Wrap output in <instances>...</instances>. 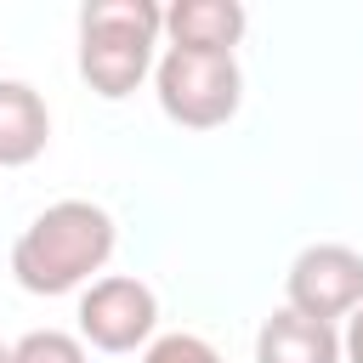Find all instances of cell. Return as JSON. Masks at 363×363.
<instances>
[{"instance_id":"3957f363","label":"cell","mask_w":363,"mask_h":363,"mask_svg":"<svg viewBox=\"0 0 363 363\" xmlns=\"http://www.w3.org/2000/svg\"><path fill=\"white\" fill-rule=\"evenodd\" d=\"M153 91L170 125L182 130H216L238 113L244 102V74L221 51H164L153 62Z\"/></svg>"},{"instance_id":"ba28073f","label":"cell","mask_w":363,"mask_h":363,"mask_svg":"<svg viewBox=\"0 0 363 363\" xmlns=\"http://www.w3.org/2000/svg\"><path fill=\"white\" fill-rule=\"evenodd\" d=\"M255 363H340V335H335V323L278 306L255 335Z\"/></svg>"},{"instance_id":"30bf717a","label":"cell","mask_w":363,"mask_h":363,"mask_svg":"<svg viewBox=\"0 0 363 363\" xmlns=\"http://www.w3.org/2000/svg\"><path fill=\"white\" fill-rule=\"evenodd\" d=\"M142 363H221V352L204 340V335H159Z\"/></svg>"},{"instance_id":"5b68a950","label":"cell","mask_w":363,"mask_h":363,"mask_svg":"<svg viewBox=\"0 0 363 363\" xmlns=\"http://www.w3.org/2000/svg\"><path fill=\"white\" fill-rule=\"evenodd\" d=\"M284 306L335 323L363 306V255L352 244H306L284 272Z\"/></svg>"},{"instance_id":"8992f818","label":"cell","mask_w":363,"mask_h":363,"mask_svg":"<svg viewBox=\"0 0 363 363\" xmlns=\"http://www.w3.org/2000/svg\"><path fill=\"white\" fill-rule=\"evenodd\" d=\"M51 142V108L28 79H0V170H23Z\"/></svg>"},{"instance_id":"7c38bea8","label":"cell","mask_w":363,"mask_h":363,"mask_svg":"<svg viewBox=\"0 0 363 363\" xmlns=\"http://www.w3.org/2000/svg\"><path fill=\"white\" fill-rule=\"evenodd\" d=\"M6 357H11V346H0V363H6Z\"/></svg>"},{"instance_id":"8fae6325","label":"cell","mask_w":363,"mask_h":363,"mask_svg":"<svg viewBox=\"0 0 363 363\" xmlns=\"http://www.w3.org/2000/svg\"><path fill=\"white\" fill-rule=\"evenodd\" d=\"M340 363H363V306L346 318V335H340Z\"/></svg>"},{"instance_id":"7a4b0ae2","label":"cell","mask_w":363,"mask_h":363,"mask_svg":"<svg viewBox=\"0 0 363 363\" xmlns=\"http://www.w3.org/2000/svg\"><path fill=\"white\" fill-rule=\"evenodd\" d=\"M164 34V11L153 0H91L79 11V79L119 102L153 74V45Z\"/></svg>"},{"instance_id":"277c9868","label":"cell","mask_w":363,"mask_h":363,"mask_svg":"<svg viewBox=\"0 0 363 363\" xmlns=\"http://www.w3.org/2000/svg\"><path fill=\"white\" fill-rule=\"evenodd\" d=\"M159 295L142 284V278H96L85 295H79V340L96 346V352H147L159 335Z\"/></svg>"},{"instance_id":"9c48e42d","label":"cell","mask_w":363,"mask_h":363,"mask_svg":"<svg viewBox=\"0 0 363 363\" xmlns=\"http://www.w3.org/2000/svg\"><path fill=\"white\" fill-rule=\"evenodd\" d=\"M6 363H85V340L68 329H28Z\"/></svg>"},{"instance_id":"6da1fadb","label":"cell","mask_w":363,"mask_h":363,"mask_svg":"<svg viewBox=\"0 0 363 363\" xmlns=\"http://www.w3.org/2000/svg\"><path fill=\"white\" fill-rule=\"evenodd\" d=\"M119 244V227L91 199H57L45 204L11 244V278L28 295H68L79 284H96L91 272L108 267Z\"/></svg>"},{"instance_id":"52a82bcc","label":"cell","mask_w":363,"mask_h":363,"mask_svg":"<svg viewBox=\"0 0 363 363\" xmlns=\"http://www.w3.org/2000/svg\"><path fill=\"white\" fill-rule=\"evenodd\" d=\"M244 28H250V11L238 0H176L164 11V34H170L176 51H221V57H233Z\"/></svg>"}]
</instances>
